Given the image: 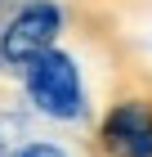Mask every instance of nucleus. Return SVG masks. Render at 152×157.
Listing matches in <instances>:
<instances>
[{
	"label": "nucleus",
	"instance_id": "obj_1",
	"mask_svg": "<svg viewBox=\"0 0 152 157\" xmlns=\"http://www.w3.org/2000/svg\"><path fill=\"white\" fill-rule=\"evenodd\" d=\"M23 99L32 103L36 117L58 121V126H85L90 121V90H85L81 63L63 45H49L45 54H36L23 72Z\"/></svg>",
	"mask_w": 152,
	"mask_h": 157
},
{
	"label": "nucleus",
	"instance_id": "obj_2",
	"mask_svg": "<svg viewBox=\"0 0 152 157\" xmlns=\"http://www.w3.org/2000/svg\"><path fill=\"white\" fill-rule=\"evenodd\" d=\"M94 157H152V90L121 85L103 103L90 135Z\"/></svg>",
	"mask_w": 152,
	"mask_h": 157
},
{
	"label": "nucleus",
	"instance_id": "obj_3",
	"mask_svg": "<svg viewBox=\"0 0 152 157\" xmlns=\"http://www.w3.org/2000/svg\"><path fill=\"white\" fill-rule=\"evenodd\" d=\"M63 27H67V9L58 0H23V5H13L0 18V72L18 76L36 54L58 45Z\"/></svg>",
	"mask_w": 152,
	"mask_h": 157
},
{
	"label": "nucleus",
	"instance_id": "obj_4",
	"mask_svg": "<svg viewBox=\"0 0 152 157\" xmlns=\"http://www.w3.org/2000/svg\"><path fill=\"white\" fill-rule=\"evenodd\" d=\"M32 139V121H27V112H0V157H13L18 148Z\"/></svg>",
	"mask_w": 152,
	"mask_h": 157
},
{
	"label": "nucleus",
	"instance_id": "obj_5",
	"mask_svg": "<svg viewBox=\"0 0 152 157\" xmlns=\"http://www.w3.org/2000/svg\"><path fill=\"white\" fill-rule=\"evenodd\" d=\"M13 157H67V153H63V148L54 144V139H27V144L18 148Z\"/></svg>",
	"mask_w": 152,
	"mask_h": 157
}]
</instances>
